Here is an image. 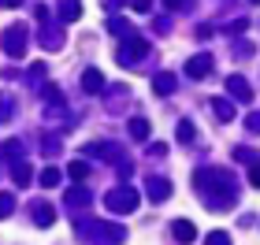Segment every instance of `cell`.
Returning a JSON list of instances; mask_svg holds the SVG:
<instances>
[{
  "mask_svg": "<svg viewBox=\"0 0 260 245\" xmlns=\"http://www.w3.org/2000/svg\"><path fill=\"white\" fill-rule=\"evenodd\" d=\"M208 245H231V238H227V234H212Z\"/></svg>",
  "mask_w": 260,
  "mask_h": 245,
  "instance_id": "obj_4",
  "label": "cell"
},
{
  "mask_svg": "<svg viewBox=\"0 0 260 245\" xmlns=\"http://www.w3.org/2000/svg\"><path fill=\"white\" fill-rule=\"evenodd\" d=\"M86 89H101V75H86Z\"/></svg>",
  "mask_w": 260,
  "mask_h": 245,
  "instance_id": "obj_3",
  "label": "cell"
},
{
  "mask_svg": "<svg viewBox=\"0 0 260 245\" xmlns=\"http://www.w3.org/2000/svg\"><path fill=\"white\" fill-rule=\"evenodd\" d=\"M0 4H19V0H0Z\"/></svg>",
  "mask_w": 260,
  "mask_h": 245,
  "instance_id": "obj_6",
  "label": "cell"
},
{
  "mask_svg": "<svg viewBox=\"0 0 260 245\" xmlns=\"http://www.w3.org/2000/svg\"><path fill=\"white\" fill-rule=\"evenodd\" d=\"M41 182H45V186H56V182H60V174H56V171H45Z\"/></svg>",
  "mask_w": 260,
  "mask_h": 245,
  "instance_id": "obj_2",
  "label": "cell"
},
{
  "mask_svg": "<svg viewBox=\"0 0 260 245\" xmlns=\"http://www.w3.org/2000/svg\"><path fill=\"white\" fill-rule=\"evenodd\" d=\"M4 49L11 52V56H22V49H26V30H22V26H11L8 33H4Z\"/></svg>",
  "mask_w": 260,
  "mask_h": 245,
  "instance_id": "obj_1",
  "label": "cell"
},
{
  "mask_svg": "<svg viewBox=\"0 0 260 245\" xmlns=\"http://www.w3.org/2000/svg\"><path fill=\"white\" fill-rule=\"evenodd\" d=\"M11 212V197H0V216H8Z\"/></svg>",
  "mask_w": 260,
  "mask_h": 245,
  "instance_id": "obj_5",
  "label": "cell"
}]
</instances>
